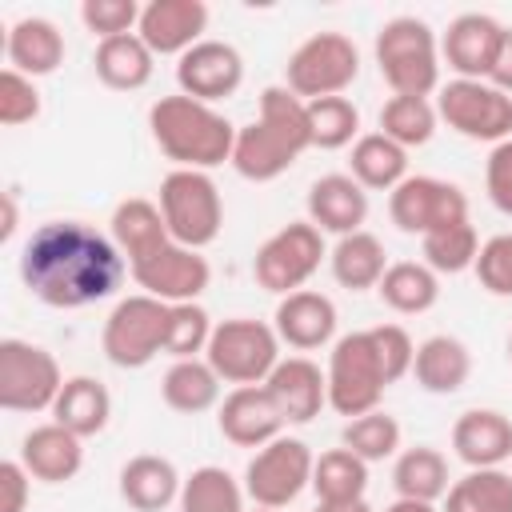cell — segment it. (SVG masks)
Masks as SVG:
<instances>
[{"label": "cell", "instance_id": "1", "mask_svg": "<svg viewBox=\"0 0 512 512\" xmlns=\"http://www.w3.org/2000/svg\"><path fill=\"white\" fill-rule=\"evenodd\" d=\"M128 272L112 236L84 220H48L20 248V280L48 308H88L108 300Z\"/></svg>", "mask_w": 512, "mask_h": 512}, {"label": "cell", "instance_id": "2", "mask_svg": "<svg viewBox=\"0 0 512 512\" xmlns=\"http://www.w3.org/2000/svg\"><path fill=\"white\" fill-rule=\"evenodd\" d=\"M312 148L308 136V104L288 92L284 84H272L260 92V112L252 124L236 128V148H232V168L244 180L268 184L284 176L300 152Z\"/></svg>", "mask_w": 512, "mask_h": 512}, {"label": "cell", "instance_id": "3", "mask_svg": "<svg viewBox=\"0 0 512 512\" xmlns=\"http://www.w3.org/2000/svg\"><path fill=\"white\" fill-rule=\"evenodd\" d=\"M148 128L156 148L176 164V168H196V172H212L216 164H232V148H236V128L228 124L224 112H216L212 104H200L184 92L176 96H160L148 108Z\"/></svg>", "mask_w": 512, "mask_h": 512}, {"label": "cell", "instance_id": "4", "mask_svg": "<svg viewBox=\"0 0 512 512\" xmlns=\"http://www.w3.org/2000/svg\"><path fill=\"white\" fill-rule=\"evenodd\" d=\"M376 64L392 96H428L440 88V40L420 16H392L376 32Z\"/></svg>", "mask_w": 512, "mask_h": 512}, {"label": "cell", "instance_id": "5", "mask_svg": "<svg viewBox=\"0 0 512 512\" xmlns=\"http://www.w3.org/2000/svg\"><path fill=\"white\" fill-rule=\"evenodd\" d=\"M160 212L168 224V236L184 248H208L224 228V200L208 172L196 168H172L160 180Z\"/></svg>", "mask_w": 512, "mask_h": 512}, {"label": "cell", "instance_id": "6", "mask_svg": "<svg viewBox=\"0 0 512 512\" xmlns=\"http://www.w3.org/2000/svg\"><path fill=\"white\" fill-rule=\"evenodd\" d=\"M204 360L224 384H264L280 364V336L272 324L252 316H232L212 328Z\"/></svg>", "mask_w": 512, "mask_h": 512}, {"label": "cell", "instance_id": "7", "mask_svg": "<svg viewBox=\"0 0 512 512\" xmlns=\"http://www.w3.org/2000/svg\"><path fill=\"white\" fill-rule=\"evenodd\" d=\"M360 76V48L344 32H312L296 44L284 64V88L304 104L324 96H344V88Z\"/></svg>", "mask_w": 512, "mask_h": 512}, {"label": "cell", "instance_id": "8", "mask_svg": "<svg viewBox=\"0 0 512 512\" xmlns=\"http://www.w3.org/2000/svg\"><path fill=\"white\" fill-rule=\"evenodd\" d=\"M168 312H172V304H164L148 292L124 296L104 320V332H100L104 356L116 368L152 364L164 352V340H168Z\"/></svg>", "mask_w": 512, "mask_h": 512}, {"label": "cell", "instance_id": "9", "mask_svg": "<svg viewBox=\"0 0 512 512\" xmlns=\"http://www.w3.org/2000/svg\"><path fill=\"white\" fill-rule=\"evenodd\" d=\"M328 404L356 420L364 412H376L380 400H384V388H388V376L380 368V356L372 348V336L368 332H348L332 344L328 352Z\"/></svg>", "mask_w": 512, "mask_h": 512}, {"label": "cell", "instance_id": "10", "mask_svg": "<svg viewBox=\"0 0 512 512\" xmlns=\"http://www.w3.org/2000/svg\"><path fill=\"white\" fill-rule=\"evenodd\" d=\"M324 232L312 224V220H292L284 228H276L252 256V276L264 292H276V296H292L300 292L320 260H324Z\"/></svg>", "mask_w": 512, "mask_h": 512}, {"label": "cell", "instance_id": "11", "mask_svg": "<svg viewBox=\"0 0 512 512\" xmlns=\"http://www.w3.org/2000/svg\"><path fill=\"white\" fill-rule=\"evenodd\" d=\"M64 388L60 364L32 340H0V408L8 412H52Z\"/></svg>", "mask_w": 512, "mask_h": 512}, {"label": "cell", "instance_id": "12", "mask_svg": "<svg viewBox=\"0 0 512 512\" xmlns=\"http://www.w3.org/2000/svg\"><path fill=\"white\" fill-rule=\"evenodd\" d=\"M312 464L316 456L308 452L304 440L296 436H276L272 444L256 448V456L244 468V492L256 508H288L304 488H312Z\"/></svg>", "mask_w": 512, "mask_h": 512}, {"label": "cell", "instance_id": "13", "mask_svg": "<svg viewBox=\"0 0 512 512\" xmlns=\"http://www.w3.org/2000/svg\"><path fill=\"white\" fill-rule=\"evenodd\" d=\"M440 120L468 140H512V96L488 80H448L436 92Z\"/></svg>", "mask_w": 512, "mask_h": 512}, {"label": "cell", "instance_id": "14", "mask_svg": "<svg viewBox=\"0 0 512 512\" xmlns=\"http://www.w3.org/2000/svg\"><path fill=\"white\" fill-rule=\"evenodd\" d=\"M388 216L400 232L428 236L468 220V196L440 176H408L388 192Z\"/></svg>", "mask_w": 512, "mask_h": 512}, {"label": "cell", "instance_id": "15", "mask_svg": "<svg viewBox=\"0 0 512 512\" xmlns=\"http://www.w3.org/2000/svg\"><path fill=\"white\" fill-rule=\"evenodd\" d=\"M128 272L148 296H156L164 304H192L212 280L208 260L196 248H184L176 240L160 244L156 252H148L140 260H132Z\"/></svg>", "mask_w": 512, "mask_h": 512}, {"label": "cell", "instance_id": "16", "mask_svg": "<svg viewBox=\"0 0 512 512\" xmlns=\"http://www.w3.org/2000/svg\"><path fill=\"white\" fill-rule=\"evenodd\" d=\"M176 84L200 104L228 100L244 84V56L228 40H200L176 64Z\"/></svg>", "mask_w": 512, "mask_h": 512}, {"label": "cell", "instance_id": "17", "mask_svg": "<svg viewBox=\"0 0 512 512\" xmlns=\"http://www.w3.org/2000/svg\"><path fill=\"white\" fill-rule=\"evenodd\" d=\"M500 40H504V24L496 16L460 12L440 40V60L456 72V80H488Z\"/></svg>", "mask_w": 512, "mask_h": 512}, {"label": "cell", "instance_id": "18", "mask_svg": "<svg viewBox=\"0 0 512 512\" xmlns=\"http://www.w3.org/2000/svg\"><path fill=\"white\" fill-rule=\"evenodd\" d=\"M220 436L236 448H264L276 436H284V416L264 384H240L232 388L216 408Z\"/></svg>", "mask_w": 512, "mask_h": 512}, {"label": "cell", "instance_id": "19", "mask_svg": "<svg viewBox=\"0 0 512 512\" xmlns=\"http://www.w3.org/2000/svg\"><path fill=\"white\" fill-rule=\"evenodd\" d=\"M208 28V4L204 0H152L140 8L136 36L156 56H184L204 40Z\"/></svg>", "mask_w": 512, "mask_h": 512}, {"label": "cell", "instance_id": "20", "mask_svg": "<svg viewBox=\"0 0 512 512\" xmlns=\"http://www.w3.org/2000/svg\"><path fill=\"white\" fill-rule=\"evenodd\" d=\"M268 396L276 400L284 424H308L320 416V408L328 404V376L320 372V364H312L308 356H288L272 368V376L264 380Z\"/></svg>", "mask_w": 512, "mask_h": 512}, {"label": "cell", "instance_id": "21", "mask_svg": "<svg viewBox=\"0 0 512 512\" xmlns=\"http://www.w3.org/2000/svg\"><path fill=\"white\" fill-rule=\"evenodd\" d=\"M20 464L40 484H68L84 468V440L76 432H68L64 424H56V420L36 424L20 440Z\"/></svg>", "mask_w": 512, "mask_h": 512}, {"label": "cell", "instance_id": "22", "mask_svg": "<svg viewBox=\"0 0 512 512\" xmlns=\"http://www.w3.org/2000/svg\"><path fill=\"white\" fill-rule=\"evenodd\" d=\"M272 328H276L280 344H288L296 352L324 348L336 336V304L324 292L300 288L292 296H280L276 316H272Z\"/></svg>", "mask_w": 512, "mask_h": 512}, {"label": "cell", "instance_id": "23", "mask_svg": "<svg viewBox=\"0 0 512 512\" xmlns=\"http://www.w3.org/2000/svg\"><path fill=\"white\" fill-rule=\"evenodd\" d=\"M308 220L336 240L352 236L368 220V192L348 172H328L308 188Z\"/></svg>", "mask_w": 512, "mask_h": 512}, {"label": "cell", "instance_id": "24", "mask_svg": "<svg viewBox=\"0 0 512 512\" xmlns=\"http://www.w3.org/2000/svg\"><path fill=\"white\" fill-rule=\"evenodd\" d=\"M452 452L468 468H500L512 460V420L496 408H468L452 424Z\"/></svg>", "mask_w": 512, "mask_h": 512}, {"label": "cell", "instance_id": "25", "mask_svg": "<svg viewBox=\"0 0 512 512\" xmlns=\"http://www.w3.org/2000/svg\"><path fill=\"white\" fill-rule=\"evenodd\" d=\"M184 476L168 456L140 452L120 468V500L136 512H164L168 504L180 500Z\"/></svg>", "mask_w": 512, "mask_h": 512}, {"label": "cell", "instance_id": "26", "mask_svg": "<svg viewBox=\"0 0 512 512\" xmlns=\"http://www.w3.org/2000/svg\"><path fill=\"white\" fill-rule=\"evenodd\" d=\"M412 376L424 392L432 396H452L468 384L472 376V352L464 340L456 336H428L416 344V360H412Z\"/></svg>", "mask_w": 512, "mask_h": 512}, {"label": "cell", "instance_id": "27", "mask_svg": "<svg viewBox=\"0 0 512 512\" xmlns=\"http://www.w3.org/2000/svg\"><path fill=\"white\" fill-rule=\"evenodd\" d=\"M8 68L24 76H52L64 64V32L44 16H24L8 28Z\"/></svg>", "mask_w": 512, "mask_h": 512}, {"label": "cell", "instance_id": "28", "mask_svg": "<svg viewBox=\"0 0 512 512\" xmlns=\"http://www.w3.org/2000/svg\"><path fill=\"white\" fill-rule=\"evenodd\" d=\"M92 68L100 76V84H108L112 92H140L148 80H152V68H156V52L136 36H108L96 44V56H92Z\"/></svg>", "mask_w": 512, "mask_h": 512}, {"label": "cell", "instance_id": "29", "mask_svg": "<svg viewBox=\"0 0 512 512\" xmlns=\"http://www.w3.org/2000/svg\"><path fill=\"white\" fill-rule=\"evenodd\" d=\"M348 176H352L364 192H392L396 184L408 180V148H400V144L388 140L384 132H364V136L352 144Z\"/></svg>", "mask_w": 512, "mask_h": 512}, {"label": "cell", "instance_id": "30", "mask_svg": "<svg viewBox=\"0 0 512 512\" xmlns=\"http://www.w3.org/2000/svg\"><path fill=\"white\" fill-rule=\"evenodd\" d=\"M108 416H112V396L96 376H68L52 404V420L64 424L68 432H76L80 440L104 432Z\"/></svg>", "mask_w": 512, "mask_h": 512}, {"label": "cell", "instance_id": "31", "mask_svg": "<svg viewBox=\"0 0 512 512\" xmlns=\"http://www.w3.org/2000/svg\"><path fill=\"white\" fill-rule=\"evenodd\" d=\"M108 224H112V240H116V248L124 252L128 264L140 260V256H148V252H156L160 244L172 240L160 204H152V200H144V196L120 200V204L112 208V220H108Z\"/></svg>", "mask_w": 512, "mask_h": 512}, {"label": "cell", "instance_id": "32", "mask_svg": "<svg viewBox=\"0 0 512 512\" xmlns=\"http://www.w3.org/2000/svg\"><path fill=\"white\" fill-rule=\"evenodd\" d=\"M220 384L224 380L212 372V364L192 356V360H172V368L160 380V396L172 412L200 416L208 408H220Z\"/></svg>", "mask_w": 512, "mask_h": 512}, {"label": "cell", "instance_id": "33", "mask_svg": "<svg viewBox=\"0 0 512 512\" xmlns=\"http://www.w3.org/2000/svg\"><path fill=\"white\" fill-rule=\"evenodd\" d=\"M392 488H396V496H408V500H428V504L444 500L448 488H452L444 452L432 448V444H416V448L396 452Z\"/></svg>", "mask_w": 512, "mask_h": 512}, {"label": "cell", "instance_id": "34", "mask_svg": "<svg viewBox=\"0 0 512 512\" xmlns=\"http://www.w3.org/2000/svg\"><path fill=\"white\" fill-rule=\"evenodd\" d=\"M328 264H332V276L340 288L364 292V288H376L380 276L388 272V252L372 232L360 228V232L336 240V248L328 252Z\"/></svg>", "mask_w": 512, "mask_h": 512}, {"label": "cell", "instance_id": "35", "mask_svg": "<svg viewBox=\"0 0 512 512\" xmlns=\"http://www.w3.org/2000/svg\"><path fill=\"white\" fill-rule=\"evenodd\" d=\"M380 300L400 316H420L440 300V276L424 260H396L376 284Z\"/></svg>", "mask_w": 512, "mask_h": 512}, {"label": "cell", "instance_id": "36", "mask_svg": "<svg viewBox=\"0 0 512 512\" xmlns=\"http://www.w3.org/2000/svg\"><path fill=\"white\" fill-rule=\"evenodd\" d=\"M312 492H316L320 504L364 500V492H368V464L356 452H348L344 444L328 448L312 464Z\"/></svg>", "mask_w": 512, "mask_h": 512}, {"label": "cell", "instance_id": "37", "mask_svg": "<svg viewBox=\"0 0 512 512\" xmlns=\"http://www.w3.org/2000/svg\"><path fill=\"white\" fill-rule=\"evenodd\" d=\"M440 512H512V472L468 468L460 480H452Z\"/></svg>", "mask_w": 512, "mask_h": 512}, {"label": "cell", "instance_id": "38", "mask_svg": "<svg viewBox=\"0 0 512 512\" xmlns=\"http://www.w3.org/2000/svg\"><path fill=\"white\" fill-rule=\"evenodd\" d=\"M244 496L248 492L236 484L232 472H224L216 464H204L192 476H184L176 508L180 512H244Z\"/></svg>", "mask_w": 512, "mask_h": 512}, {"label": "cell", "instance_id": "39", "mask_svg": "<svg viewBox=\"0 0 512 512\" xmlns=\"http://www.w3.org/2000/svg\"><path fill=\"white\" fill-rule=\"evenodd\" d=\"M436 104L428 96H388L380 108V132L400 148H420L436 132Z\"/></svg>", "mask_w": 512, "mask_h": 512}, {"label": "cell", "instance_id": "40", "mask_svg": "<svg viewBox=\"0 0 512 512\" xmlns=\"http://www.w3.org/2000/svg\"><path fill=\"white\" fill-rule=\"evenodd\" d=\"M308 136L312 148H348L360 140V108L348 96L308 100Z\"/></svg>", "mask_w": 512, "mask_h": 512}, {"label": "cell", "instance_id": "41", "mask_svg": "<svg viewBox=\"0 0 512 512\" xmlns=\"http://www.w3.org/2000/svg\"><path fill=\"white\" fill-rule=\"evenodd\" d=\"M420 248H424V264H428L436 276H440V272L456 276V272H464V268H476L480 236H476V228H472L468 220H460V224H448V228H440V232L420 236Z\"/></svg>", "mask_w": 512, "mask_h": 512}, {"label": "cell", "instance_id": "42", "mask_svg": "<svg viewBox=\"0 0 512 512\" xmlns=\"http://www.w3.org/2000/svg\"><path fill=\"white\" fill-rule=\"evenodd\" d=\"M340 444L348 452H356L364 464H376V460H388V456L400 452V424H396V416L376 408V412H364V416L348 420L344 432H340Z\"/></svg>", "mask_w": 512, "mask_h": 512}, {"label": "cell", "instance_id": "43", "mask_svg": "<svg viewBox=\"0 0 512 512\" xmlns=\"http://www.w3.org/2000/svg\"><path fill=\"white\" fill-rule=\"evenodd\" d=\"M212 316L192 300V304H172L168 312V340H164V356L172 360H192L208 348L212 340Z\"/></svg>", "mask_w": 512, "mask_h": 512}, {"label": "cell", "instance_id": "44", "mask_svg": "<svg viewBox=\"0 0 512 512\" xmlns=\"http://www.w3.org/2000/svg\"><path fill=\"white\" fill-rule=\"evenodd\" d=\"M36 116H40L36 80L16 72V68H4L0 72V124L4 128H20V124H28Z\"/></svg>", "mask_w": 512, "mask_h": 512}, {"label": "cell", "instance_id": "45", "mask_svg": "<svg viewBox=\"0 0 512 512\" xmlns=\"http://www.w3.org/2000/svg\"><path fill=\"white\" fill-rule=\"evenodd\" d=\"M80 20L88 32H96L100 40L108 36H128L140 24V4L136 0H84L80 4Z\"/></svg>", "mask_w": 512, "mask_h": 512}, {"label": "cell", "instance_id": "46", "mask_svg": "<svg viewBox=\"0 0 512 512\" xmlns=\"http://www.w3.org/2000/svg\"><path fill=\"white\" fill-rule=\"evenodd\" d=\"M368 336H372V348H376V356H380V368H384L388 384H396L400 376L412 372L416 344H412V336H408L400 324H376V328H368Z\"/></svg>", "mask_w": 512, "mask_h": 512}, {"label": "cell", "instance_id": "47", "mask_svg": "<svg viewBox=\"0 0 512 512\" xmlns=\"http://www.w3.org/2000/svg\"><path fill=\"white\" fill-rule=\"evenodd\" d=\"M476 276L492 296H512V232H500L480 244Z\"/></svg>", "mask_w": 512, "mask_h": 512}, {"label": "cell", "instance_id": "48", "mask_svg": "<svg viewBox=\"0 0 512 512\" xmlns=\"http://www.w3.org/2000/svg\"><path fill=\"white\" fill-rule=\"evenodd\" d=\"M484 188H488V200L504 216H512V140L492 144L488 164H484Z\"/></svg>", "mask_w": 512, "mask_h": 512}, {"label": "cell", "instance_id": "49", "mask_svg": "<svg viewBox=\"0 0 512 512\" xmlns=\"http://www.w3.org/2000/svg\"><path fill=\"white\" fill-rule=\"evenodd\" d=\"M28 492H32V476L20 460H4L0 464V512H24L28 508Z\"/></svg>", "mask_w": 512, "mask_h": 512}, {"label": "cell", "instance_id": "50", "mask_svg": "<svg viewBox=\"0 0 512 512\" xmlns=\"http://www.w3.org/2000/svg\"><path fill=\"white\" fill-rule=\"evenodd\" d=\"M488 84H496L500 92L512 96V28H504V40H500L496 64H492V72H488Z\"/></svg>", "mask_w": 512, "mask_h": 512}, {"label": "cell", "instance_id": "51", "mask_svg": "<svg viewBox=\"0 0 512 512\" xmlns=\"http://www.w3.org/2000/svg\"><path fill=\"white\" fill-rule=\"evenodd\" d=\"M12 232H16V196H12V192H4V220H0V244H4V240H12Z\"/></svg>", "mask_w": 512, "mask_h": 512}, {"label": "cell", "instance_id": "52", "mask_svg": "<svg viewBox=\"0 0 512 512\" xmlns=\"http://www.w3.org/2000/svg\"><path fill=\"white\" fill-rule=\"evenodd\" d=\"M384 512H440L436 504H428V500H408V496H396Z\"/></svg>", "mask_w": 512, "mask_h": 512}, {"label": "cell", "instance_id": "53", "mask_svg": "<svg viewBox=\"0 0 512 512\" xmlns=\"http://www.w3.org/2000/svg\"><path fill=\"white\" fill-rule=\"evenodd\" d=\"M312 512H328V508H324V504H316V508H312Z\"/></svg>", "mask_w": 512, "mask_h": 512}, {"label": "cell", "instance_id": "54", "mask_svg": "<svg viewBox=\"0 0 512 512\" xmlns=\"http://www.w3.org/2000/svg\"><path fill=\"white\" fill-rule=\"evenodd\" d=\"M252 512H276V508H252Z\"/></svg>", "mask_w": 512, "mask_h": 512}, {"label": "cell", "instance_id": "55", "mask_svg": "<svg viewBox=\"0 0 512 512\" xmlns=\"http://www.w3.org/2000/svg\"><path fill=\"white\" fill-rule=\"evenodd\" d=\"M508 356H512V336H508Z\"/></svg>", "mask_w": 512, "mask_h": 512}]
</instances>
